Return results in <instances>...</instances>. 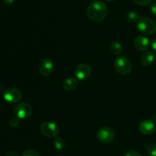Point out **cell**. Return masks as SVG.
I'll list each match as a JSON object with an SVG mask.
<instances>
[{"label":"cell","instance_id":"3957f363","mask_svg":"<svg viewBox=\"0 0 156 156\" xmlns=\"http://www.w3.org/2000/svg\"><path fill=\"white\" fill-rule=\"evenodd\" d=\"M114 69L117 73L123 76L129 74L133 69L131 61L125 56H120L114 60Z\"/></svg>","mask_w":156,"mask_h":156},{"label":"cell","instance_id":"2e32d148","mask_svg":"<svg viewBox=\"0 0 156 156\" xmlns=\"http://www.w3.org/2000/svg\"><path fill=\"white\" fill-rule=\"evenodd\" d=\"M147 152L150 156H156V143H151L147 146Z\"/></svg>","mask_w":156,"mask_h":156},{"label":"cell","instance_id":"ffe728a7","mask_svg":"<svg viewBox=\"0 0 156 156\" xmlns=\"http://www.w3.org/2000/svg\"><path fill=\"white\" fill-rule=\"evenodd\" d=\"M133 2L138 5L146 6L150 4L152 0H133Z\"/></svg>","mask_w":156,"mask_h":156},{"label":"cell","instance_id":"44dd1931","mask_svg":"<svg viewBox=\"0 0 156 156\" xmlns=\"http://www.w3.org/2000/svg\"><path fill=\"white\" fill-rule=\"evenodd\" d=\"M124 156H142V155L137 151H129Z\"/></svg>","mask_w":156,"mask_h":156},{"label":"cell","instance_id":"7c38bea8","mask_svg":"<svg viewBox=\"0 0 156 156\" xmlns=\"http://www.w3.org/2000/svg\"><path fill=\"white\" fill-rule=\"evenodd\" d=\"M155 59V54L152 52H146L140 56V62L144 66H149L154 62Z\"/></svg>","mask_w":156,"mask_h":156},{"label":"cell","instance_id":"d4e9b609","mask_svg":"<svg viewBox=\"0 0 156 156\" xmlns=\"http://www.w3.org/2000/svg\"><path fill=\"white\" fill-rule=\"evenodd\" d=\"M152 49H153V50L156 52V38H155V40L152 41Z\"/></svg>","mask_w":156,"mask_h":156},{"label":"cell","instance_id":"9c48e42d","mask_svg":"<svg viewBox=\"0 0 156 156\" xmlns=\"http://www.w3.org/2000/svg\"><path fill=\"white\" fill-rule=\"evenodd\" d=\"M39 71L44 76H49L53 73L54 69L53 62L50 59H43L40 61L38 65Z\"/></svg>","mask_w":156,"mask_h":156},{"label":"cell","instance_id":"7a4b0ae2","mask_svg":"<svg viewBox=\"0 0 156 156\" xmlns=\"http://www.w3.org/2000/svg\"><path fill=\"white\" fill-rule=\"evenodd\" d=\"M139 31L146 35H152L156 32V22L146 17L139 18L136 24Z\"/></svg>","mask_w":156,"mask_h":156},{"label":"cell","instance_id":"52a82bcc","mask_svg":"<svg viewBox=\"0 0 156 156\" xmlns=\"http://www.w3.org/2000/svg\"><path fill=\"white\" fill-rule=\"evenodd\" d=\"M5 101L9 104L18 103L22 98V92L16 88H9L3 93Z\"/></svg>","mask_w":156,"mask_h":156},{"label":"cell","instance_id":"d6986e66","mask_svg":"<svg viewBox=\"0 0 156 156\" xmlns=\"http://www.w3.org/2000/svg\"><path fill=\"white\" fill-rule=\"evenodd\" d=\"M127 18L128 19H129V21H131V22H134V21H136L139 20L138 15H137V13H136L135 12H129L127 15Z\"/></svg>","mask_w":156,"mask_h":156},{"label":"cell","instance_id":"5b68a950","mask_svg":"<svg viewBox=\"0 0 156 156\" xmlns=\"http://www.w3.org/2000/svg\"><path fill=\"white\" fill-rule=\"evenodd\" d=\"M40 129L41 133L47 137H56L59 133L58 125L51 121H45L41 123Z\"/></svg>","mask_w":156,"mask_h":156},{"label":"cell","instance_id":"484cf974","mask_svg":"<svg viewBox=\"0 0 156 156\" xmlns=\"http://www.w3.org/2000/svg\"><path fill=\"white\" fill-rule=\"evenodd\" d=\"M153 120H154V122H155L156 123V114L155 116H154V117H153Z\"/></svg>","mask_w":156,"mask_h":156},{"label":"cell","instance_id":"4316f807","mask_svg":"<svg viewBox=\"0 0 156 156\" xmlns=\"http://www.w3.org/2000/svg\"><path fill=\"white\" fill-rule=\"evenodd\" d=\"M106 1H108V2H113V1H114V0H106Z\"/></svg>","mask_w":156,"mask_h":156},{"label":"cell","instance_id":"7402d4cb","mask_svg":"<svg viewBox=\"0 0 156 156\" xmlns=\"http://www.w3.org/2000/svg\"><path fill=\"white\" fill-rule=\"evenodd\" d=\"M150 9H151V12H152V13L153 14V15H156V2L152 3V5H151V7H150Z\"/></svg>","mask_w":156,"mask_h":156},{"label":"cell","instance_id":"603a6c76","mask_svg":"<svg viewBox=\"0 0 156 156\" xmlns=\"http://www.w3.org/2000/svg\"><path fill=\"white\" fill-rule=\"evenodd\" d=\"M5 156H20V155L15 151H10V152H7Z\"/></svg>","mask_w":156,"mask_h":156},{"label":"cell","instance_id":"30bf717a","mask_svg":"<svg viewBox=\"0 0 156 156\" xmlns=\"http://www.w3.org/2000/svg\"><path fill=\"white\" fill-rule=\"evenodd\" d=\"M133 45L137 50L144 52L150 47V41L145 36H137L133 41Z\"/></svg>","mask_w":156,"mask_h":156},{"label":"cell","instance_id":"277c9868","mask_svg":"<svg viewBox=\"0 0 156 156\" xmlns=\"http://www.w3.org/2000/svg\"><path fill=\"white\" fill-rule=\"evenodd\" d=\"M14 114L19 119H26L30 117L33 112V108L30 104L27 102L19 103L14 108Z\"/></svg>","mask_w":156,"mask_h":156},{"label":"cell","instance_id":"8992f818","mask_svg":"<svg viewBox=\"0 0 156 156\" xmlns=\"http://www.w3.org/2000/svg\"><path fill=\"white\" fill-rule=\"evenodd\" d=\"M96 136L101 143H109L114 140L115 133L112 128L108 127V126H103L98 130Z\"/></svg>","mask_w":156,"mask_h":156},{"label":"cell","instance_id":"4fadbf2b","mask_svg":"<svg viewBox=\"0 0 156 156\" xmlns=\"http://www.w3.org/2000/svg\"><path fill=\"white\" fill-rule=\"evenodd\" d=\"M78 80L75 78L69 77L66 79L62 82V87L66 91H72L76 90V88L78 87Z\"/></svg>","mask_w":156,"mask_h":156},{"label":"cell","instance_id":"ba28073f","mask_svg":"<svg viewBox=\"0 0 156 156\" xmlns=\"http://www.w3.org/2000/svg\"><path fill=\"white\" fill-rule=\"evenodd\" d=\"M91 72L92 69L90 65L87 63H81L76 66L75 69V75L77 79L80 80H85L91 76Z\"/></svg>","mask_w":156,"mask_h":156},{"label":"cell","instance_id":"6da1fadb","mask_svg":"<svg viewBox=\"0 0 156 156\" xmlns=\"http://www.w3.org/2000/svg\"><path fill=\"white\" fill-rule=\"evenodd\" d=\"M108 6L102 1L92 2L87 8V15L88 18L94 22L104 21L108 16Z\"/></svg>","mask_w":156,"mask_h":156},{"label":"cell","instance_id":"8fae6325","mask_svg":"<svg viewBox=\"0 0 156 156\" xmlns=\"http://www.w3.org/2000/svg\"><path fill=\"white\" fill-rule=\"evenodd\" d=\"M139 129L143 135H151L155 129V123L149 120H145L140 123Z\"/></svg>","mask_w":156,"mask_h":156},{"label":"cell","instance_id":"e0dca14e","mask_svg":"<svg viewBox=\"0 0 156 156\" xmlns=\"http://www.w3.org/2000/svg\"><path fill=\"white\" fill-rule=\"evenodd\" d=\"M20 124V119L18 118V117H12V119L9 121V125L12 128H16L19 126Z\"/></svg>","mask_w":156,"mask_h":156},{"label":"cell","instance_id":"ac0fdd59","mask_svg":"<svg viewBox=\"0 0 156 156\" xmlns=\"http://www.w3.org/2000/svg\"><path fill=\"white\" fill-rule=\"evenodd\" d=\"M21 156H41L37 151L33 150V149H27L24 151L22 153Z\"/></svg>","mask_w":156,"mask_h":156},{"label":"cell","instance_id":"5bb4252c","mask_svg":"<svg viewBox=\"0 0 156 156\" xmlns=\"http://www.w3.org/2000/svg\"><path fill=\"white\" fill-rule=\"evenodd\" d=\"M122 45L118 41H113L110 44V50L114 55H120L122 52Z\"/></svg>","mask_w":156,"mask_h":156},{"label":"cell","instance_id":"83f0119b","mask_svg":"<svg viewBox=\"0 0 156 156\" xmlns=\"http://www.w3.org/2000/svg\"><path fill=\"white\" fill-rule=\"evenodd\" d=\"M57 156H62V155H57Z\"/></svg>","mask_w":156,"mask_h":156},{"label":"cell","instance_id":"cb8c5ba5","mask_svg":"<svg viewBox=\"0 0 156 156\" xmlns=\"http://www.w3.org/2000/svg\"><path fill=\"white\" fill-rule=\"evenodd\" d=\"M3 2L7 5H12L15 2V0H2Z\"/></svg>","mask_w":156,"mask_h":156},{"label":"cell","instance_id":"9a60e30c","mask_svg":"<svg viewBox=\"0 0 156 156\" xmlns=\"http://www.w3.org/2000/svg\"><path fill=\"white\" fill-rule=\"evenodd\" d=\"M53 144H54L55 148L58 150H62L66 147V142L62 137H55Z\"/></svg>","mask_w":156,"mask_h":156}]
</instances>
